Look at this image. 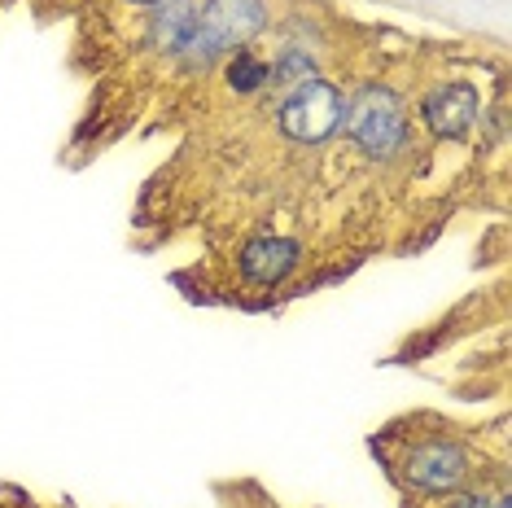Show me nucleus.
Here are the masks:
<instances>
[{
	"label": "nucleus",
	"instance_id": "nucleus-1",
	"mask_svg": "<svg viewBox=\"0 0 512 508\" xmlns=\"http://www.w3.org/2000/svg\"><path fill=\"white\" fill-rule=\"evenodd\" d=\"M342 132L351 136V145L359 154L377 158V163H390V158H399L407 141H412L407 101L390 84H359L351 97H346Z\"/></svg>",
	"mask_w": 512,
	"mask_h": 508
},
{
	"label": "nucleus",
	"instance_id": "nucleus-2",
	"mask_svg": "<svg viewBox=\"0 0 512 508\" xmlns=\"http://www.w3.org/2000/svg\"><path fill=\"white\" fill-rule=\"evenodd\" d=\"M267 0H206L202 18H197V31L189 40V49L180 53L184 66L193 71H206L219 57L246 49V44L267 27Z\"/></svg>",
	"mask_w": 512,
	"mask_h": 508
},
{
	"label": "nucleus",
	"instance_id": "nucleus-3",
	"mask_svg": "<svg viewBox=\"0 0 512 508\" xmlns=\"http://www.w3.org/2000/svg\"><path fill=\"white\" fill-rule=\"evenodd\" d=\"M342 114H346V92L324 75H307L281 97L276 127L294 145H324L329 136L342 132Z\"/></svg>",
	"mask_w": 512,
	"mask_h": 508
},
{
	"label": "nucleus",
	"instance_id": "nucleus-9",
	"mask_svg": "<svg viewBox=\"0 0 512 508\" xmlns=\"http://www.w3.org/2000/svg\"><path fill=\"white\" fill-rule=\"evenodd\" d=\"M447 508H512V500L508 495H495V500L491 495H460V500H451Z\"/></svg>",
	"mask_w": 512,
	"mask_h": 508
},
{
	"label": "nucleus",
	"instance_id": "nucleus-10",
	"mask_svg": "<svg viewBox=\"0 0 512 508\" xmlns=\"http://www.w3.org/2000/svg\"><path fill=\"white\" fill-rule=\"evenodd\" d=\"M127 5H145V9H154V5H158V0H127Z\"/></svg>",
	"mask_w": 512,
	"mask_h": 508
},
{
	"label": "nucleus",
	"instance_id": "nucleus-8",
	"mask_svg": "<svg viewBox=\"0 0 512 508\" xmlns=\"http://www.w3.org/2000/svg\"><path fill=\"white\" fill-rule=\"evenodd\" d=\"M224 84H228V92H237V97H254V92L272 88V62H267V57H259L254 49L228 53V62H224Z\"/></svg>",
	"mask_w": 512,
	"mask_h": 508
},
{
	"label": "nucleus",
	"instance_id": "nucleus-6",
	"mask_svg": "<svg viewBox=\"0 0 512 508\" xmlns=\"http://www.w3.org/2000/svg\"><path fill=\"white\" fill-rule=\"evenodd\" d=\"M302 246L294 237H254L241 246V276L254 285H281L289 272L298 268Z\"/></svg>",
	"mask_w": 512,
	"mask_h": 508
},
{
	"label": "nucleus",
	"instance_id": "nucleus-4",
	"mask_svg": "<svg viewBox=\"0 0 512 508\" xmlns=\"http://www.w3.org/2000/svg\"><path fill=\"white\" fill-rule=\"evenodd\" d=\"M403 478L421 495H456L469 478V452L456 438H421V443L407 447Z\"/></svg>",
	"mask_w": 512,
	"mask_h": 508
},
{
	"label": "nucleus",
	"instance_id": "nucleus-5",
	"mask_svg": "<svg viewBox=\"0 0 512 508\" xmlns=\"http://www.w3.org/2000/svg\"><path fill=\"white\" fill-rule=\"evenodd\" d=\"M421 119L438 141H464L482 119V92L473 79H442L421 97Z\"/></svg>",
	"mask_w": 512,
	"mask_h": 508
},
{
	"label": "nucleus",
	"instance_id": "nucleus-7",
	"mask_svg": "<svg viewBox=\"0 0 512 508\" xmlns=\"http://www.w3.org/2000/svg\"><path fill=\"white\" fill-rule=\"evenodd\" d=\"M202 5L206 0H158V5L149 9V44L167 57H180L197 31Z\"/></svg>",
	"mask_w": 512,
	"mask_h": 508
}]
</instances>
